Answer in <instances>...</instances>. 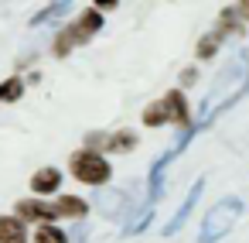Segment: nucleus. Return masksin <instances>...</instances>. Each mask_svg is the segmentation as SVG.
Masks as SVG:
<instances>
[{
	"label": "nucleus",
	"instance_id": "f257e3e1",
	"mask_svg": "<svg viewBox=\"0 0 249 243\" xmlns=\"http://www.w3.org/2000/svg\"><path fill=\"white\" fill-rule=\"evenodd\" d=\"M239 216H242V199H239V195H225V199H218V202L205 212V223H201L198 243H218V240L235 226Z\"/></svg>",
	"mask_w": 249,
	"mask_h": 243
},
{
	"label": "nucleus",
	"instance_id": "f03ea898",
	"mask_svg": "<svg viewBox=\"0 0 249 243\" xmlns=\"http://www.w3.org/2000/svg\"><path fill=\"white\" fill-rule=\"evenodd\" d=\"M99 28H103V14L92 7V11H86L75 24H69L58 38H55V55H69L75 45H86L92 35H99Z\"/></svg>",
	"mask_w": 249,
	"mask_h": 243
},
{
	"label": "nucleus",
	"instance_id": "7ed1b4c3",
	"mask_svg": "<svg viewBox=\"0 0 249 243\" xmlns=\"http://www.w3.org/2000/svg\"><path fill=\"white\" fill-rule=\"evenodd\" d=\"M72 175L79 182H86V185L103 188L109 182V161L103 154H96V151H79V154H72Z\"/></svg>",
	"mask_w": 249,
	"mask_h": 243
},
{
	"label": "nucleus",
	"instance_id": "20e7f679",
	"mask_svg": "<svg viewBox=\"0 0 249 243\" xmlns=\"http://www.w3.org/2000/svg\"><path fill=\"white\" fill-rule=\"evenodd\" d=\"M201 192H205V178H195V185L188 188V195H184V202H181V209L167 219V226H164V236H174L184 223H188V216H191V209L198 205V199H201Z\"/></svg>",
	"mask_w": 249,
	"mask_h": 243
},
{
	"label": "nucleus",
	"instance_id": "39448f33",
	"mask_svg": "<svg viewBox=\"0 0 249 243\" xmlns=\"http://www.w3.org/2000/svg\"><path fill=\"white\" fill-rule=\"evenodd\" d=\"M160 106H164V117L171 120V123H178V127H191V113H188V100H184V93L181 89H171L164 100H160Z\"/></svg>",
	"mask_w": 249,
	"mask_h": 243
},
{
	"label": "nucleus",
	"instance_id": "423d86ee",
	"mask_svg": "<svg viewBox=\"0 0 249 243\" xmlns=\"http://www.w3.org/2000/svg\"><path fill=\"white\" fill-rule=\"evenodd\" d=\"M96 205H99L109 219H120V216L130 209V205H126V192H120V188H99Z\"/></svg>",
	"mask_w": 249,
	"mask_h": 243
},
{
	"label": "nucleus",
	"instance_id": "0eeeda50",
	"mask_svg": "<svg viewBox=\"0 0 249 243\" xmlns=\"http://www.w3.org/2000/svg\"><path fill=\"white\" fill-rule=\"evenodd\" d=\"M18 219L24 223V219H41V226L45 223H55L58 219V209L55 205H48V202H31V199H24V202H18Z\"/></svg>",
	"mask_w": 249,
	"mask_h": 243
},
{
	"label": "nucleus",
	"instance_id": "6e6552de",
	"mask_svg": "<svg viewBox=\"0 0 249 243\" xmlns=\"http://www.w3.org/2000/svg\"><path fill=\"white\" fill-rule=\"evenodd\" d=\"M58 185H62V171H58L55 164L38 168L35 178H31V188H35L38 195H52V192H58Z\"/></svg>",
	"mask_w": 249,
	"mask_h": 243
},
{
	"label": "nucleus",
	"instance_id": "1a4fd4ad",
	"mask_svg": "<svg viewBox=\"0 0 249 243\" xmlns=\"http://www.w3.org/2000/svg\"><path fill=\"white\" fill-rule=\"evenodd\" d=\"M0 243H28V229L18 216H0Z\"/></svg>",
	"mask_w": 249,
	"mask_h": 243
},
{
	"label": "nucleus",
	"instance_id": "9d476101",
	"mask_svg": "<svg viewBox=\"0 0 249 243\" xmlns=\"http://www.w3.org/2000/svg\"><path fill=\"white\" fill-rule=\"evenodd\" d=\"M69 0H58V4H48L45 11H38L35 18H31V28H38V24H45V21H52V18H62V14H69Z\"/></svg>",
	"mask_w": 249,
	"mask_h": 243
},
{
	"label": "nucleus",
	"instance_id": "9b49d317",
	"mask_svg": "<svg viewBox=\"0 0 249 243\" xmlns=\"http://www.w3.org/2000/svg\"><path fill=\"white\" fill-rule=\"evenodd\" d=\"M55 209H58V216H86V202L82 199H75V195H62L58 202H55Z\"/></svg>",
	"mask_w": 249,
	"mask_h": 243
},
{
	"label": "nucleus",
	"instance_id": "f8f14e48",
	"mask_svg": "<svg viewBox=\"0 0 249 243\" xmlns=\"http://www.w3.org/2000/svg\"><path fill=\"white\" fill-rule=\"evenodd\" d=\"M35 243H69V236H65V233H62L55 223H45V226H38Z\"/></svg>",
	"mask_w": 249,
	"mask_h": 243
},
{
	"label": "nucleus",
	"instance_id": "ddd939ff",
	"mask_svg": "<svg viewBox=\"0 0 249 243\" xmlns=\"http://www.w3.org/2000/svg\"><path fill=\"white\" fill-rule=\"evenodd\" d=\"M21 93H24V82H21L18 76L7 79V82H0V103H18Z\"/></svg>",
	"mask_w": 249,
	"mask_h": 243
},
{
	"label": "nucleus",
	"instance_id": "4468645a",
	"mask_svg": "<svg viewBox=\"0 0 249 243\" xmlns=\"http://www.w3.org/2000/svg\"><path fill=\"white\" fill-rule=\"evenodd\" d=\"M106 144H109V151L116 154V151H130V147L137 144V137H133L130 130H123V134H113V137H109Z\"/></svg>",
	"mask_w": 249,
	"mask_h": 243
},
{
	"label": "nucleus",
	"instance_id": "2eb2a0df",
	"mask_svg": "<svg viewBox=\"0 0 249 243\" xmlns=\"http://www.w3.org/2000/svg\"><path fill=\"white\" fill-rule=\"evenodd\" d=\"M164 120H167V117H164V106H160V100H157L154 106H147V110H143V123H147V127H160Z\"/></svg>",
	"mask_w": 249,
	"mask_h": 243
},
{
	"label": "nucleus",
	"instance_id": "dca6fc26",
	"mask_svg": "<svg viewBox=\"0 0 249 243\" xmlns=\"http://www.w3.org/2000/svg\"><path fill=\"white\" fill-rule=\"evenodd\" d=\"M150 216H154V209H150V205H143V212H140V216H137V219L126 226V236H137V233H140V229L150 223Z\"/></svg>",
	"mask_w": 249,
	"mask_h": 243
},
{
	"label": "nucleus",
	"instance_id": "f3484780",
	"mask_svg": "<svg viewBox=\"0 0 249 243\" xmlns=\"http://www.w3.org/2000/svg\"><path fill=\"white\" fill-rule=\"evenodd\" d=\"M215 48H218V38H215V35H205V38H201V45H198V55H201V59H212V55H215Z\"/></svg>",
	"mask_w": 249,
	"mask_h": 243
},
{
	"label": "nucleus",
	"instance_id": "a211bd4d",
	"mask_svg": "<svg viewBox=\"0 0 249 243\" xmlns=\"http://www.w3.org/2000/svg\"><path fill=\"white\" fill-rule=\"evenodd\" d=\"M195 79H198V72H195V69H184V72H181V82H184V86H191Z\"/></svg>",
	"mask_w": 249,
	"mask_h": 243
},
{
	"label": "nucleus",
	"instance_id": "6ab92c4d",
	"mask_svg": "<svg viewBox=\"0 0 249 243\" xmlns=\"http://www.w3.org/2000/svg\"><path fill=\"white\" fill-rule=\"evenodd\" d=\"M235 14H242V18H249V4H239V7H235Z\"/></svg>",
	"mask_w": 249,
	"mask_h": 243
}]
</instances>
